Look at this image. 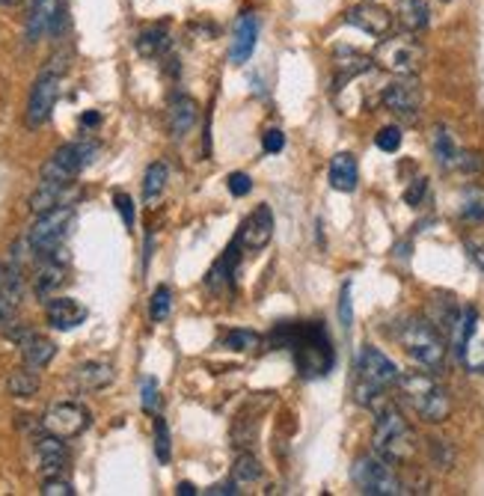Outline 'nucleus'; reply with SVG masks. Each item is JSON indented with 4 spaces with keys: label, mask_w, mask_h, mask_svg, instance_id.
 I'll list each match as a JSON object with an SVG mask.
<instances>
[{
    "label": "nucleus",
    "mask_w": 484,
    "mask_h": 496,
    "mask_svg": "<svg viewBox=\"0 0 484 496\" xmlns=\"http://www.w3.org/2000/svg\"><path fill=\"white\" fill-rule=\"evenodd\" d=\"M279 336L291 345V351L297 357V366L307 378H321L333 369V345L328 330L312 321V324H300V327H283Z\"/></svg>",
    "instance_id": "nucleus-1"
},
{
    "label": "nucleus",
    "mask_w": 484,
    "mask_h": 496,
    "mask_svg": "<svg viewBox=\"0 0 484 496\" xmlns=\"http://www.w3.org/2000/svg\"><path fill=\"white\" fill-rule=\"evenodd\" d=\"M398 392L401 399L410 404V410L425 422H446L449 413H452V399L449 392L440 387V380L428 371H404L398 375Z\"/></svg>",
    "instance_id": "nucleus-2"
},
{
    "label": "nucleus",
    "mask_w": 484,
    "mask_h": 496,
    "mask_svg": "<svg viewBox=\"0 0 484 496\" xmlns=\"http://www.w3.org/2000/svg\"><path fill=\"white\" fill-rule=\"evenodd\" d=\"M416 449H419V440H416L410 422L396 408L378 410L375 431H371V452L387 458L389 464H404L416 455Z\"/></svg>",
    "instance_id": "nucleus-3"
},
{
    "label": "nucleus",
    "mask_w": 484,
    "mask_h": 496,
    "mask_svg": "<svg viewBox=\"0 0 484 496\" xmlns=\"http://www.w3.org/2000/svg\"><path fill=\"white\" fill-rule=\"evenodd\" d=\"M398 342L416 363L428 371H440L446 363V339L440 330L425 319H408L398 330Z\"/></svg>",
    "instance_id": "nucleus-4"
},
{
    "label": "nucleus",
    "mask_w": 484,
    "mask_h": 496,
    "mask_svg": "<svg viewBox=\"0 0 484 496\" xmlns=\"http://www.w3.org/2000/svg\"><path fill=\"white\" fill-rule=\"evenodd\" d=\"M357 371H359V383H357V401L359 404H375L380 396H384V390L392 387V383H398V366L392 363V359L378 351V348L366 345L363 351H359V363H357Z\"/></svg>",
    "instance_id": "nucleus-5"
},
{
    "label": "nucleus",
    "mask_w": 484,
    "mask_h": 496,
    "mask_svg": "<svg viewBox=\"0 0 484 496\" xmlns=\"http://www.w3.org/2000/svg\"><path fill=\"white\" fill-rule=\"evenodd\" d=\"M354 484L359 488V493L366 496H398V493H408L404 491V481L398 479V472L392 470V464L387 458L380 455H359L354 461Z\"/></svg>",
    "instance_id": "nucleus-6"
},
{
    "label": "nucleus",
    "mask_w": 484,
    "mask_h": 496,
    "mask_svg": "<svg viewBox=\"0 0 484 496\" xmlns=\"http://www.w3.org/2000/svg\"><path fill=\"white\" fill-rule=\"evenodd\" d=\"M72 220H75V208L72 206H60V208H51V211L39 214L36 223H33L30 232H27L30 250L36 256H42V258L60 253L66 235H69Z\"/></svg>",
    "instance_id": "nucleus-7"
},
{
    "label": "nucleus",
    "mask_w": 484,
    "mask_h": 496,
    "mask_svg": "<svg viewBox=\"0 0 484 496\" xmlns=\"http://www.w3.org/2000/svg\"><path fill=\"white\" fill-rule=\"evenodd\" d=\"M96 155H98V143L93 140L66 143L48 157V164L42 167V178L45 182H72V178H77L96 161Z\"/></svg>",
    "instance_id": "nucleus-8"
},
{
    "label": "nucleus",
    "mask_w": 484,
    "mask_h": 496,
    "mask_svg": "<svg viewBox=\"0 0 484 496\" xmlns=\"http://www.w3.org/2000/svg\"><path fill=\"white\" fill-rule=\"evenodd\" d=\"M422 45L410 39V36H396V39H384L375 51V63L384 66L392 75H416V69L422 66Z\"/></svg>",
    "instance_id": "nucleus-9"
},
{
    "label": "nucleus",
    "mask_w": 484,
    "mask_h": 496,
    "mask_svg": "<svg viewBox=\"0 0 484 496\" xmlns=\"http://www.w3.org/2000/svg\"><path fill=\"white\" fill-rule=\"evenodd\" d=\"M42 428L48 434L63 437V440L81 437L89 428V410L77 401H57V404H51V408L45 410Z\"/></svg>",
    "instance_id": "nucleus-10"
},
{
    "label": "nucleus",
    "mask_w": 484,
    "mask_h": 496,
    "mask_svg": "<svg viewBox=\"0 0 484 496\" xmlns=\"http://www.w3.org/2000/svg\"><path fill=\"white\" fill-rule=\"evenodd\" d=\"M60 98V75L57 72H42L36 77V84L30 89V98H27V128H39L45 122L51 119L54 114V105Z\"/></svg>",
    "instance_id": "nucleus-11"
},
{
    "label": "nucleus",
    "mask_w": 484,
    "mask_h": 496,
    "mask_svg": "<svg viewBox=\"0 0 484 496\" xmlns=\"http://www.w3.org/2000/svg\"><path fill=\"white\" fill-rule=\"evenodd\" d=\"M380 101H384L389 114H396L401 119H416L422 107V86L413 75H398V81H392L380 93Z\"/></svg>",
    "instance_id": "nucleus-12"
},
{
    "label": "nucleus",
    "mask_w": 484,
    "mask_h": 496,
    "mask_svg": "<svg viewBox=\"0 0 484 496\" xmlns=\"http://www.w3.org/2000/svg\"><path fill=\"white\" fill-rule=\"evenodd\" d=\"M274 238V214H271V206H258L250 218L241 223L238 229V244L244 250H265L267 244Z\"/></svg>",
    "instance_id": "nucleus-13"
},
{
    "label": "nucleus",
    "mask_w": 484,
    "mask_h": 496,
    "mask_svg": "<svg viewBox=\"0 0 484 496\" xmlns=\"http://www.w3.org/2000/svg\"><path fill=\"white\" fill-rule=\"evenodd\" d=\"M63 13V0H33L27 13V42H39L48 33H57Z\"/></svg>",
    "instance_id": "nucleus-14"
},
{
    "label": "nucleus",
    "mask_w": 484,
    "mask_h": 496,
    "mask_svg": "<svg viewBox=\"0 0 484 496\" xmlns=\"http://www.w3.org/2000/svg\"><path fill=\"white\" fill-rule=\"evenodd\" d=\"M348 25H354L357 30L368 33V36H387L389 27H392V15L387 13L384 6L378 4H357L348 9L345 15Z\"/></svg>",
    "instance_id": "nucleus-15"
},
{
    "label": "nucleus",
    "mask_w": 484,
    "mask_h": 496,
    "mask_svg": "<svg viewBox=\"0 0 484 496\" xmlns=\"http://www.w3.org/2000/svg\"><path fill=\"white\" fill-rule=\"evenodd\" d=\"M256 39H258V21L253 13H241V18L235 21V33H232V45H229V60L235 66H244L253 57L256 51Z\"/></svg>",
    "instance_id": "nucleus-16"
},
{
    "label": "nucleus",
    "mask_w": 484,
    "mask_h": 496,
    "mask_svg": "<svg viewBox=\"0 0 484 496\" xmlns=\"http://www.w3.org/2000/svg\"><path fill=\"white\" fill-rule=\"evenodd\" d=\"M45 319H48L54 330H75L77 324L86 321V307L75 298H54L45 307Z\"/></svg>",
    "instance_id": "nucleus-17"
},
{
    "label": "nucleus",
    "mask_w": 484,
    "mask_h": 496,
    "mask_svg": "<svg viewBox=\"0 0 484 496\" xmlns=\"http://www.w3.org/2000/svg\"><path fill=\"white\" fill-rule=\"evenodd\" d=\"M36 458H39V470L45 476H57L69 464V449H66L63 437H54L45 431V437L36 440Z\"/></svg>",
    "instance_id": "nucleus-18"
},
{
    "label": "nucleus",
    "mask_w": 484,
    "mask_h": 496,
    "mask_svg": "<svg viewBox=\"0 0 484 496\" xmlns=\"http://www.w3.org/2000/svg\"><path fill=\"white\" fill-rule=\"evenodd\" d=\"M114 380V366L110 363H101V359H86V363H77L72 371V383L77 390H105L107 383Z\"/></svg>",
    "instance_id": "nucleus-19"
},
{
    "label": "nucleus",
    "mask_w": 484,
    "mask_h": 496,
    "mask_svg": "<svg viewBox=\"0 0 484 496\" xmlns=\"http://www.w3.org/2000/svg\"><path fill=\"white\" fill-rule=\"evenodd\" d=\"M69 194H72V182H45L33 190L30 197V211L33 214H45L51 208H60V206H69Z\"/></svg>",
    "instance_id": "nucleus-20"
},
{
    "label": "nucleus",
    "mask_w": 484,
    "mask_h": 496,
    "mask_svg": "<svg viewBox=\"0 0 484 496\" xmlns=\"http://www.w3.org/2000/svg\"><path fill=\"white\" fill-rule=\"evenodd\" d=\"M199 119V105L190 96H176L170 101V110H166V122H170V134L173 137H185V134L197 126Z\"/></svg>",
    "instance_id": "nucleus-21"
},
{
    "label": "nucleus",
    "mask_w": 484,
    "mask_h": 496,
    "mask_svg": "<svg viewBox=\"0 0 484 496\" xmlns=\"http://www.w3.org/2000/svg\"><path fill=\"white\" fill-rule=\"evenodd\" d=\"M57 357V342L48 339V336H36L30 333L25 342H21V359H25V366L30 369H45L51 363V359Z\"/></svg>",
    "instance_id": "nucleus-22"
},
{
    "label": "nucleus",
    "mask_w": 484,
    "mask_h": 496,
    "mask_svg": "<svg viewBox=\"0 0 484 496\" xmlns=\"http://www.w3.org/2000/svg\"><path fill=\"white\" fill-rule=\"evenodd\" d=\"M357 182H359L357 157L351 152L333 155V161H330V185L336 190H342V194H351V190H357Z\"/></svg>",
    "instance_id": "nucleus-23"
},
{
    "label": "nucleus",
    "mask_w": 484,
    "mask_h": 496,
    "mask_svg": "<svg viewBox=\"0 0 484 496\" xmlns=\"http://www.w3.org/2000/svg\"><path fill=\"white\" fill-rule=\"evenodd\" d=\"M398 25L408 33H422L431 25V9H428L425 0H398Z\"/></svg>",
    "instance_id": "nucleus-24"
},
{
    "label": "nucleus",
    "mask_w": 484,
    "mask_h": 496,
    "mask_svg": "<svg viewBox=\"0 0 484 496\" xmlns=\"http://www.w3.org/2000/svg\"><path fill=\"white\" fill-rule=\"evenodd\" d=\"M21 274L18 270H9L6 279L0 283V327L9 324L15 319V312L21 307Z\"/></svg>",
    "instance_id": "nucleus-25"
},
{
    "label": "nucleus",
    "mask_w": 484,
    "mask_h": 496,
    "mask_svg": "<svg viewBox=\"0 0 484 496\" xmlns=\"http://www.w3.org/2000/svg\"><path fill=\"white\" fill-rule=\"evenodd\" d=\"M431 152H434L437 164H440L443 170H452V167H458L460 149H458V143L452 137V131H449L446 126H434L431 128Z\"/></svg>",
    "instance_id": "nucleus-26"
},
{
    "label": "nucleus",
    "mask_w": 484,
    "mask_h": 496,
    "mask_svg": "<svg viewBox=\"0 0 484 496\" xmlns=\"http://www.w3.org/2000/svg\"><path fill=\"white\" fill-rule=\"evenodd\" d=\"M476 333H479V312H476V307H464V309H460V319L455 324V330H452V348H455V357L460 359V363H464L467 345Z\"/></svg>",
    "instance_id": "nucleus-27"
},
{
    "label": "nucleus",
    "mask_w": 484,
    "mask_h": 496,
    "mask_svg": "<svg viewBox=\"0 0 484 496\" xmlns=\"http://www.w3.org/2000/svg\"><path fill=\"white\" fill-rule=\"evenodd\" d=\"M66 283V268L57 262V253L45 258V265L39 268L36 274V283H33V288H36L39 298H51L54 291H57L60 286Z\"/></svg>",
    "instance_id": "nucleus-28"
},
{
    "label": "nucleus",
    "mask_w": 484,
    "mask_h": 496,
    "mask_svg": "<svg viewBox=\"0 0 484 496\" xmlns=\"http://www.w3.org/2000/svg\"><path fill=\"white\" fill-rule=\"evenodd\" d=\"M458 211H460V218L469 220V223H484V187L467 185L464 190H460Z\"/></svg>",
    "instance_id": "nucleus-29"
},
{
    "label": "nucleus",
    "mask_w": 484,
    "mask_h": 496,
    "mask_svg": "<svg viewBox=\"0 0 484 496\" xmlns=\"http://www.w3.org/2000/svg\"><path fill=\"white\" fill-rule=\"evenodd\" d=\"M6 390H9V396H15V399H33L39 392V375H36V369H15L13 375L6 378Z\"/></svg>",
    "instance_id": "nucleus-30"
},
{
    "label": "nucleus",
    "mask_w": 484,
    "mask_h": 496,
    "mask_svg": "<svg viewBox=\"0 0 484 496\" xmlns=\"http://www.w3.org/2000/svg\"><path fill=\"white\" fill-rule=\"evenodd\" d=\"M166 48H170V33H166V27H149L137 36V51L143 57H161Z\"/></svg>",
    "instance_id": "nucleus-31"
},
{
    "label": "nucleus",
    "mask_w": 484,
    "mask_h": 496,
    "mask_svg": "<svg viewBox=\"0 0 484 496\" xmlns=\"http://www.w3.org/2000/svg\"><path fill=\"white\" fill-rule=\"evenodd\" d=\"M166 178H170V170H166L164 161L149 164V170H146V176H143V199L152 202V199L161 197L164 187H166Z\"/></svg>",
    "instance_id": "nucleus-32"
},
{
    "label": "nucleus",
    "mask_w": 484,
    "mask_h": 496,
    "mask_svg": "<svg viewBox=\"0 0 484 496\" xmlns=\"http://www.w3.org/2000/svg\"><path fill=\"white\" fill-rule=\"evenodd\" d=\"M262 476H265V470H262V464H258V458H253V455H238V458H235V467H232V479L235 481L253 484Z\"/></svg>",
    "instance_id": "nucleus-33"
},
{
    "label": "nucleus",
    "mask_w": 484,
    "mask_h": 496,
    "mask_svg": "<svg viewBox=\"0 0 484 496\" xmlns=\"http://www.w3.org/2000/svg\"><path fill=\"white\" fill-rule=\"evenodd\" d=\"M223 345L232 348V351H238V354H247V351H256V348L262 345V339L250 330H229L227 336H223Z\"/></svg>",
    "instance_id": "nucleus-34"
},
{
    "label": "nucleus",
    "mask_w": 484,
    "mask_h": 496,
    "mask_svg": "<svg viewBox=\"0 0 484 496\" xmlns=\"http://www.w3.org/2000/svg\"><path fill=\"white\" fill-rule=\"evenodd\" d=\"M170 307H173L170 288H166V286L155 288V291H152V300H149V315H152V321H164L166 315H170Z\"/></svg>",
    "instance_id": "nucleus-35"
},
{
    "label": "nucleus",
    "mask_w": 484,
    "mask_h": 496,
    "mask_svg": "<svg viewBox=\"0 0 484 496\" xmlns=\"http://www.w3.org/2000/svg\"><path fill=\"white\" fill-rule=\"evenodd\" d=\"M155 455H157L161 464H166L170 455H173V449H170V428H166V422L161 420V416L155 420Z\"/></svg>",
    "instance_id": "nucleus-36"
},
{
    "label": "nucleus",
    "mask_w": 484,
    "mask_h": 496,
    "mask_svg": "<svg viewBox=\"0 0 484 496\" xmlns=\"http://www.w3.org/2000/svg\"><path fill=\"white\" fill-rule=\"evenodd\" d=\"M336 69H339V84L345 81H351V77H357V75H363V72H368L371 69V60L368 57H351V60H339L336 63Z\"/></svg>",
    "instance_id": "nucleus-37"
},
{
    "label": "nucleus",
    "mask_w": 484,
    "mask_h": 496,
    "mask_svg": "<svg viewBox=\"0 0 484 496\" xmlns=\"http://www.w3.org/2000/svg\"><path fill=\"white\" fill-rule=\"evenodd\" d=\"M378 149L380 152H398V146H401V128L398 126H387V128H380L378 131Z\"/></svg>",
    "instance_id": "nucleus-38"
},
{
    "label": "nucleus",
    "mask_w": 484,
    "mask_h": 496,
    "mask_svg": "<svg viewBox=\"0 0 484 496\" xmlns=\"http://www.w3.org/2000/svg\"><path fill=\"white\" fill-rule=\"evenodd\" d=\"M42 493L45 496H75V488H72V481L48 476V479H45V484H42Z\"/></svg>",
    "instance_id": "nucleus-39"
},
{
    "label": "nucleus",
    "mask_w": 484,
    "mask_h": 496,
    "mask_svg": "<svg viewBox=\"0 0 484 496\" xmlns=\"http://www.w3.org/2000/svg\"><path fill=\"white\" fill-rule=\"evenodd\" d=\"M227 187H229L232 197H247V194H250L253 182H250V176H247V173H229L227 176Z\"/></svg>",
    "instance_id": "nucleus-40"
},
{
    "label": "nucleus",
    "mask_w": 484,
    "mask_h": 496,
    "mask_svg": "<svg viewBox=\"0 0 484 496\" xmlns=\"http://www.w3.org/2000/svg\"><path fill=\"white\" fill-rule=\"evenodd\" d=\"M431 452H434V464L440 467V470H449V467H452L455 452L443 443V440H431Z\"/></svg>",
    "instance_id": "nucleus-41"
},
{
    "label": "nucleus",
    "mask_w": 484,
    "mask_h": 496,
    "mask_svg": "<svg viewBox=\"0 0 484 496\" xmlns=\"http://www.w3.org/2000/svg\"><path fill=\"white\" fill-rule=\"evenodd\" d=\"M157 380L155 378H146L143 380V410L146 413H155L157 410Z\"/></svg>",
    "instance_id": "nucleus-42"
},
{
    "label": "nucleus",
    "mask_w": 484,
    "mask_h": 496,
    "mask_svg": "<svg viewBox=\"0 0 484 496\" xmlns=\"http://www.w3.org/2000/svg\"><path fill=\"white\" fill-rule=\"evenodd\" d=\"M262 146H265V152H267V155L283 152V146H286V134L279 131V128H267V131H265V137H262Z\"/></svg>",
    "instance_id": "nucleus-43"
},
{
    "label": "nucleus",
    "mask_w": 484,
    "mask_h": 496,
    "mask_svg": "<svg viewBox=\"0 0 484 496\" xmlns=\"http://www.w3.org/2000/svg\"><path fill=\"white\" fill-rule=\"evenodd\" d=\"M481 167H484V161H481L479 152H460L458 170H464V173H481Z\"/></svg>",
    "instance_id": "nucleus-44"
},
{
    "label": "nucleus",
    "mask_w": 484,
    "mask_h": 496,
    "mask_svg": "<svg viewBox=\"0 0 484 496\" xmlns=\"http://www.w3.org/2000/svg\"><path fill=\"white\" fill-rule=\"evenodd\" d=\"M114 202H116V208L122 214V223H126V227L131 229L134 227V202H131V197L128 194H116Z\"/></svg>",
    "instance_id": "nucleus-45"
},
{
    "label": "nucleus",
    "mask_w": 484,
    "mask_h": 496,
    "mask_svg": "<svg viewBox=\"0 0 484 496\" xmlns=\"http://www.w3.org/2000/svg\"><path fill=\"white\" fill-rule=\"evenodd\" d=\"M339 321L342 327H351V283L342 286V298H339Z\"/></svg>",
    "instance_id": "nucleus-46"
},
{
    "label": "nucleus",
    "mask_w": 484,
    "mask_h": 496,
    "mask_svg": "<svg viewBox=\"0 0 484 496\" xmlns=\"http://www.w3.org/2000/svg\"><path fill=\"white\" fill-rule=\"evenodd\" d=\"M425 190H428V182H425V178H416V182L408 187V194H404V199H408V206H419L422 197H425Z\"/></svg>",
    "instance_id": "nucleus-47"
},
{
    "label": "nucleus",
    "mask_w": 484,
    "mask_h": 496,
    "mask_svg": "<svg viewBox=\"0 0 484 496\" xmlns=\"http://www.w3.org/2000/svg\"><path fill=\"white\" fill-rule=\"evenodd\" d=\"M467 253L469 258L476 262L481 270H484V238H476V241H467Z\"/></svg>",
    "instance_id": "nucleus-48"
},
{
    "label": "nucleus",
    "mask_w": 484,
    "mask_h": 496,
    "mask_svg": "<svg viewBox=\"0 0 484 496\" xmlns=\"http://www.w3.org/2000/svg\"><path fill=\"white\" fill-rule=\"evenodd\" d=\"M235 484H238V481H220V484H214V488H208L206 493L208 496H235V493H238Z\"/></svg>",
    "instance_id": "nucleus-49"
},
{
    "label": "nucleus",
    "mask_w": 484,
    "mask_h": 496,
    "mask_svg": "<svg viewBox=\"0 0 484 496\" xmlns=\"http://www.w3.org/2000/svg\"><path fill=\"white\" fill-rule=\"evenodd\" d=\"M194 493H197V488H194L190 481H182V484H178V496H194Z\"/></svg>",
    "instance_id": "nucleus-50"
},
{
    "label": "nucleus",
    "mask_w": 484,
    "mask_h": 496,
    "mask_svg": "<svg viewBox=\"0 0 484 496\" xmlns=\"http://www.w3.org/2000/svg\"><path fill=\"white\" fill-rule=\"evenodd\" d=\"M84 126H98V114H84Z\"/></svg>",
    "instance_id": "nucleus-51"
},
{
    "label": "nucleus",
    "mask_w": 484,
    "mask_h": 496,
    "mask_svg": "<svg viewBox=\"0 0 484 496\" xmlns=\"http://www.w3.org/2000/svg\"><path fill=\"white\" fill-rule=\"evenodd\" d=\"M6 274H9V270H6L4 265H0V283H4V279H6Z\"/></svg>",
    "instance_id": "nucleus-52"
},
{
    "label": "nucleus",
    "mask_w": 484,
    "mask_h": 496,
    "mask_svg": "<svg viewBox=\"0 0 484 496\" xmlns=\"http://www.w3.org/2000/svg\"><path fill=\"white\" fill-rule=\"evenodd\" d=\"M13 4H18V0H0V6H13Z\"/></svg>",
    "instance_id": "nucleus-53"
},
{
    "label": "nucleus",
    "mask_w": 484,
    "mask_h": 496,
    "mask_svg": "<svg viewBox=\"0 0 484 496\" xmlns=\"http://www.w3.org/2000/svg\"><path fill=\"white\" fill-rule=\"evenodd\" d=\"M446 4H449V0H446Z\"/></svg>",
    "instance_id": "nucleus-54"
}]
</instances>
